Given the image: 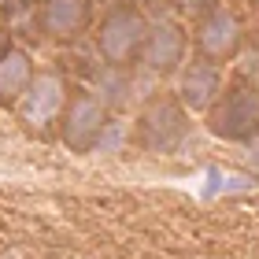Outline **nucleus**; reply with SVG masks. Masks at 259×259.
Masks as SVG:
<instances>
[{
    "label": "nucleus",
    "instance_id": "obj_17",
    "mask_svg": "<svg viewBox=\"0 0 259 259\" xmlns=\"http://www.w3.org/2000/svg\"><path fill=\"white\" fill-rule=\"evenodd\" d=\"M11 45L15 41L8 37V26H4V19H0V56H4V49H11Z\"/></svg>",
    "mask_w": 259,
    "mask_h": 259
},
{
    "label": "nucleus",
    "instance_id": "obj_16",
    "mask_svg": "<svg viewBox=\"0 0 259 259\" xmlns=\"http://www.w3.org/2000/svg\"><path fill=\"white\" fill-rule=\"evenodd\" d=\"M30 0H0V15H19Z\"/></svg>",
    "mask_w": 259,
    "mask_h": 259
},
{
    "label": "nucleus",
    "instance_id": "obj_11",
    "mask_svg": "<svg viewBox=\"0 0 259 259\" xmlns=\"http://www.w3.org/2000/svg\"><path fill=\"white\" fill-rule=\"evenodd\" d=\"M130 89H134V78L126 74V67H108L104 63V74L97 78V93H93V97L111 111V108H122L130 100Z\"/></svg>",
    "mask_w": 259,
    "mask_h": 259
},
{
    "label": "nucleus",
    "instance_id": "obj_14",
    "mask_svg": "<svg viewBox=\"0 0 259 259\" xmlns=\"http://www.w3.org/2000/svg\"><path fill=\"white\" fill-rule=\"evenodd\" d=\"M222 4V0H178V8H182V15H189L193 22L196 19H204L207 11H215Z\"/></svg>",
    "mask_w": 259,
    "mask_h": 259
},
{
    "label": "nucleus",
    "instance_id": "obj_12",
    "mask_svg": "<svg viewBox=\"0 0 259 259\" xmlns=\"http://www.w3.org/2000/svg\"><path fill=\"white\" fill-rule=\"evenodd\" d=\"M207 185H204V196H226V193H248L255 189V178L252 174H237V170H222V167H207Z\"/></svg>",
    "mask_w": 259,
    "mask_h": 259
},
{
    "label": "nucleus",
    "instance_id": "obj_1",
    "mask_svg": "<svg viewBox=\"0 0 259 259\" xmlns=\"http://www.w3.org/2000/svg\"><path fill=\"white\" fill-rule=\"evenodd\" d=\"M189 111L174 93H156L137 111V145L152 156H178L189 141Z\"/></svg>",
    "mask_w": 259,
    "mask_h": 259
},
{
    "label": "nucleus",
    "instance_id": "obj_4",
    "mask_svg": "<svg viewBox=\"0 0 259 259\" xmlns=\"http://www.w3.org/2000/svg\"><path fill=\"white\" fill-rule=\"evenodd\" d=\"M108 119H111V111L104 108L93 93H74V97L67 100L63 115H60V141H63V148L74 152V156H89V152L97 148Z\"/></svg>",
    "mask_w": 259,
    "mask_h": 259
},
{
    "label": "nucleus",
    "instance_id": "obj_10",
    "mask_svg": "<svg viewBox=\"0 0 259 259\" xmlns=\"http://www.w3.org/2000/svg\"><path fill=\"white\" fill-rule=\"evenodd\" d=\"M33 78H37L33 56L26 49H19V45L4 49V56H0V104H19Z\"/></svg>",
    "mask_w": 259,
    "mask_h": 259
},
{
    "label": "nucleus",
    "instance_id": "obj_9",
    "mask_svg": "<svg viewBox=\"0 0 259 259\" xmlns=\"http://www.w3.org/2000/svg\"><path fill=\"white\" fill-rule=\"evenodd\" d=\"M89 26V0H41L37 30L49 41H74Z\"/></svg>",
    "mask_w": 259,
    "mask_h": 259
},
{
    "label": "nucleus",
    "instance_id": "obj_8",
    "mask_svg": "<svg viewBox=\"0 0 259 259\" xmlns=\"http://www.w3.org/2000/svg\"><path fill=\"white\" fill-rule=\"evenodd\" d=\"M67 100L70 97H67V85L60 74H37L15 108H19V119L30 130H49L52 122H60Z\"/></svg>",
    "mask_w": 259,
    "mask_h": 259
},
{
    "label": "nucleus",
    "instance_id": "obj_5",
    "mask_svg": "<svg viewBox=\"0 0 259 259\" xmlns=\"http://www.w3.org/2000/svg\"><path fill=\"white\" fill-rule=\"evenodd\" d=\"M193 41H196V52L211 63H222V60H233L244 45V26L241 19L233 15L226 4H219L215 11H207L204 19H196L193 26Z\"/></svg>",
    "mask_w": 259,
    "mask_h": 259
},
{
    "label": "nucleus",
    "instance_id": "obj_15",
    "mask_svg": "<svg viewBox=\"0 0 259 259\" xmlns=\"http://www.w3.org/2000/svg\"><path fill=\"white\" fill-rule=\"evenodd\" d=\"M241 70H244V78H248L252 85H259V45H252V49L244 52V60H241Z\"/></svg>",
    "mask_w": 259,
    "mask_h": 259
},
{
    "label": "nucleus",
    "instance_id": "obj_2",
    "mask_svg": "<svg viewBox=\"0 0 259 259\" xmlns=\"http://www.w3.org/2000/svg\"><path fill=\"white\" fill-rule=\"evenodd\" d=\"M152 22L145 19L141 8H111L108 15L100 19L97 26V52L108 67H134L141 60V49H145Z\"/></svg>",
    "mask_w": 259,
    "mask_h": 259
},
{
    "label": "nucleus",
    "instance_id": "obj_3",
    "mask_svg": "<svg viewBox=\"0 0 259 259\" xmlns=\"http://www.w3.org/2000/svg\"><path fill=\"white\" fill-rule=\"evenodd\" d=\"M207 130L230 145H252L259 137V85L241 81L226 89L219 104L207 111Z\"/></svg>",
    "mask_w": 259,
    "mask_h": 259
},
{
    "label": "nucleus",
    "instance_id": "obj_13",
    "mask_svg": "<svg viewBox=\"0 0 259 259\" xmlns=\"http://www.w3.org/2000/svg\"><path fill=\"white\" fill-rule=\"evenodd\" d=\"M122 141H126V122L122 119H108V126H104V134L97 141V156H115V152H122Z\"/></svg>",
    "mask_w": 259,
    "mask_h": 259
},
{
    "label": "nucleus",
    "instance_id": "obj_7",
    "mask_svg": "<svg viewBox=\"0 0 259 259\" xmlns=\"http://www.w3.org/2000/svg\"><path fill=\"white\" fill-rule=\"evenodd\" d=\"M141 67L156 78H167V74H178L185 67V30L182 22L174 19H156L148 26V37H145V49H141Z\"/></svg>",
    "mask_w": 259,
    "mask_h": 259
},
{
    "label": "nucleus",
    "instance_id": "obj_6",
    "mask_svg": "<svg viewBox=\"0 0 259 259\" xmlns=\"http://www.w3.org/2000/svg\"><path fill=\"white\" fill-rule=\"evenodd\" d=\"M226 93V78H222V67L204 60V56H196L189 60L182 70H178V93L174 97L182 100L185 111H196V115H207L211 108L219 104V97Z\"/></svg>",
    "mask_w": 259,
    "mask_h": 259
}]
</instances>
